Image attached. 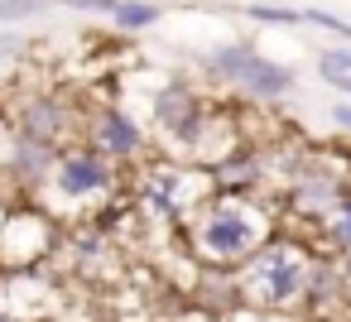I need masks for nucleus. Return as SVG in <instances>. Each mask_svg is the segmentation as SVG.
<instances>
[{
    "mask_svg": "<svg viewBox=\"0 0 351 322\" xmlns=\"http://www.w3.org/2000/svg\"><path fill=\"white\" fill-rule=\"evenodd\" d=\"M188 236H193V250L202 264L212 269H241L255 245L265 236H274V216L260 212V202H245V197H207L193 216H188Z\"/></svg>",
    "mask_w": 351,
    "mask_h": 322,
    "instance_id": "nucleus-1",
    "label": "nucleus"
},
{
    "mask_svg": "<svg viewBox=\"0 0 351 322\" xmlns=\"http://www.w3.org/2000/svg\"><path fill=\"white\" fill-rule=\"evenodd\" d=\"M303 269H308V255H298V245L274 231L255 245V255L236 274H241L245 303H255L265 312H289L303 303Z\"/></svg>",
    "mask_w": 351,
    "mask_h": 322,
    "instance_id": "nucleus-2",
    "label": "nucleus"
},
{
    "mask_svg": "<svg viewBox=\"0 0 351 322\" xmlns=\"http://www.w3.org/2000/svg\"><path fill=\"white\" fill-rule=\"evenodd\" d=\"M207 116H212L207 92L193 87V82H183V77H169V82H159V87L149 92V130L159 135L164 149L193 154V145H197Z\"/></svg>",
    "mask_w": 351,
    "mask_h": 322,
    "instance_id": "nucleus-3",
    "label": "nucleus"
},
{
    "mask_svg": "<svg viewBox=\"0 0 351 322\" xmlns=\"http://www.w3.org/2000/svg\"><path fill=\"white\" fill-rule=\"evenodd\" d=\"M82 145H92L101 159H111L116 169L125 164H145L154 154V140L145 135V125L121 106V101H97V106H82V130H77Z\"/></svg>",
    "mask_w": 351,
    "mask_h": 322,
    "instance_id": "nucleus-4",
    "label": "nucleus"
},
{
    "mask_svg": "<svg viewBox=\"0 0 351 322\" xmlns=\"http://www.w3.org/2000/svg\"><path fill=\"white\" fill-rule=\"evenodd\" d=\"M116 188H121V169H116L111 159H101L92 145L73 140V145L58 149V164H53L44 193H53V197L68 202V207H82V202H101V197H111Z\"/></svg>",
    "mask_w": 351,
    "mask_h": 322,
    "instance_id": "nucleus-5",
    "label": "nucleus"
},
{
    "mask_svg": "<svg viewBox=\"0 0 351 322\" xmlns=\"http://www.w3.org/2000/svg\"><path fill=\"white\" fill-rule=\"evenodd\" d=\"M140 197L149 202V212H154L159 221L183 226V221L212 197V183H207L202 169H188V164H178V159H159V164H149L145 178H140Z\"/></svg>",
    "mask_w": 351,
    "mask_h": 322,
    "instance_id": "nucleus-6",
    "label": "nucleus"
},
{
    "mask_svg": "<svg viewBox=\"0 0 351 322\" xmlns=\"http://www.w3.org/2000/svg\"><path fill=\"white\" fill-rule=\"evenodd\" d=\"M10 130L63 149V145H73V140H77V130H82V106H77L68 92H58V87L25 92V97H20V106L10 111Z\"/></svg>",
    "mask_w": 351,
    "mask_h": 322,
    "instance_id": "nucleus-7",
    "label": "nucleus"
},
{
    "mask_svg": "<svg viewBox=\"0 0 351 322\" xmlns=\"http://www.w3.org/2000/svg\"><path fill=\"white\" fill-rule=\"evenodd\" d=\"M58 250V226L44 207H10L0 216V269H39Z\"/></svg>",
    "mask_w": 351,
    "mask_h": 322,
    "instance_id": "nucleus-8",
    "label": "nucleus"
},
{
    "mask_svg": "<svg viewBox=\"0 0 351 322\" xmlns=\"http://www.w3.org/2000/svg\"><path fill=\"white\" fill-rule=\"evenodd\" d=\"M346 193H351V178H346V173H337V169H327V164L308 159V164H303V173H298L293 183H284L279 207H284L293 221H308V226L317 231V226L327 221V212H332Z\"/></svg>",
    "mask_w": 351,
    "mask_h": 322,
    "instance_id": "nucleus-9",
    "label": "nucleus"
},
{
    "mask_svg": "<svg viewBox=\"0 0 351 322\" xmlns=\"http://www.w3.org/2000/svg\"><path fill=\"white\" fill-rule=\"evenodd\" d=\"M207 183H212L217 197H245V202H255L260 188H269L265 149H255V145H236L231 154H221L217 164H207Z\"/></svg>",
    "mask_w": 351,
    "mask_h": 322,
    "instance_id": "nucleus-10",
    "label": "nucleus"
},
{
    "mask_svg": "<svg viewBox=\"0 0 351 322\" xmlns=\"http://www.w3.org/2000/svg\"><path fill=\"white\" fill-rule=\"evenodd\" d=\"M53 164H58V145H44V140H29V135L10 130V145L0 154V173H5V183L15 193H44Z\"/></svg>",
    "mask_w": 351,
    "mask_h": 322,
    "instance_id": "nucleus-11",
    "label": "nucleus"
},
{
    "mask_svg": "<svg viewBox=\"0 0 351 322\" xmlns=\"http://www.w3.org/2000/svg\"><path fill=\"white\" fill-rule=\"evenodd\" d=\"M341 293H346V260H337L327 250H313L308 269H303V308L327 312Z\"/></svg>",
    "mask_w": 351,
    "mask_h": 322,
    "instance_id": "nucleus-12",
    "label": "nucleus"
},
{
    "mask_svg": "<svg viewBox=\"0 0 351 322\" xmlns=\"http://www.w3.org/2000/svg\"><path fill=\"white\" fill-rule=\"evenodd\" d=\"M231 92H241L245 101H284V92H293V68H284V63H274V58L255 53V58H250V68L236 77V87H231Z\"/></svg>",
    "mask_w": 351,
    "mask_h": 322,
    "instance_id": "nucleus-13",
    "label": "nucleus"
},
{
    "mask_svg": "<svg viewBox=\"0 0 351 322\" xmlns=\"http://www.w3.org/2000/svg\"><path fill=\"white\" fill-rule=\"evenodd\" d=\"M255 53H260V49H255L250 39H226V44L197 53V73H202L207 82H217V87H236V77L250 68Z\"/></svg>",
    "mask_w": 351,
    "mask_h": 322,
    "instance_id": "nucleus-14",
    "label": "nucleus"
},
{
    "mask_svg": "<svg viewBox=\"0 0 351 322\" xmlns=\"http://www.w3.org/2000/svg\"><path fill=\"white\" fill-rule=\"evenodd\" d=\"M317 240L327 245V255H337V260H351V193L327 212V221L317 226Z\"/></svg>",
    "mask_w": 351,
    "mask_h": 322,
    "instance_id": "nucleus-15",
    "label": "nucleus"
},
{
    "mask_svg": "<svg viewBox=\"0 0 351 322\" xmlns=\"http://www.w3.org/2000/svg\"><path fill=\"white\" fill-rule=\"evenodd\" d=\"M164 10H159V0H116V10L106 15L121 34H145V29H154V20H159Z\"/></svg>",
    "mask_w": 351,
    "mask_h": 322,
    "instance_id": "nucleus-16",
    "label": "nucleus"
},
{
    "mask_svg": "<svg viewBox=\"0 0 351 322\" xmlns=\"http://www.w3.org/2000/svg\"><path fill=\"white\" fill-rule=\"evenodd\" d=\"M241 15L255 20V25H265V29H298L303 25V15L293 5H269V0H245Z\"/></svg>",
    "mask_w": 351,
    "mask_h": 322,
    "instance_id": "nucleus-17",
    "label": "nucleus"
},
{
    "mask_svg": "<svg viewBox=\"0 0 351 322\" xmlns=\"http://www.w3.org/2000/svg\"><path fill=\"white\" fill-rule=\"evenodd\" d=\"M49 0H0V29H20L25 20H39Z\"/></svg>",
    "mask_w": 351,
    "mask_h": 322,
    "instance_id": "nucleus-18",
    "label": "nucleus"
},
{
    "mask_svg": "<svg viewBox=\"0 0 351 322\" xmlns=\"http://www.w3.org/2000/svg\"><path fill=\"white\" fill-rule=\"evenodd\" d=\"M298 15H303V25H313V29L332 34L337 44H351V25H346L341 15H332V10H322V5H308V10H298Z\"/></svg>",
    "mask_w": 351,
    "mask_h": 322,
    "instance_id": "nucleus-19",
    "label": "nucleus"
},
{
    "mask_svg": "<svg viewBox=\"0 0 351 322\" xmlns=\"http://www.w3.org/2000/svg\"><path fill=\"white\" fill-rule=\"evenodd\" d=\"M317 77H351V44H332L317 53Z\"/></svg>",
    "mask_w": 351,
    "mask_h": 322,
    "instance_id": "nucleus-20",
    "label": "nucleus"
},
{
    "mask_svg": "<svg viewBox=\"0 0 351 322\" xmlns=\"http://www.w3.org/2000/svg\"><path fill=\"white\" fill-rule=\"evenodd\" d=\"M29 53V34L25 29H0V63H20Z\"/></svg>",
    "mask_w": 351,
    "mask_h": 322,
    "instance_id": "nucleus-21",
    "label": "nucleus"
},
{
    "mask_svg": "<svg viewBox=\"0 0 351 322\" xmlns=\"http://www.w3.org/2000/svg\"><path fill=\"white\" fill-rule=\"evenodd\" d=\"M49 5H63V10H77V15H111L116 0H49Z\"/></svg>",
    "mask_w": 351,
    "mask_h": 322,
    "instance_id": "nucleus-22",
    "label": "nucleus"
},
{
    "mask_svg": "<svg viewBox=\"0 0 351 322\" xmlns=\"http://www.w3.org/2000/svg\"><path fill=\"white\" fill-rule=\"evenodd\" d=\"M332 125L341 135H351V101H332Z\"/></svg>",
    "mask_w": 351,
    "mask_h": 322,
    "instance_id": "nucleus-23",
    "label": "nucleus"
},
{
    "mask_svg": "<svg viewBox=\"0 0 351 322\" xmlns=\"http://www.w3.org/2000/svg\"><path fill=\"white\" fill-rule=\"evenodd\" d=\"M5 145H10V111L0 106V154H5Z\"/></svg>",
    "mask_w": 351,
    "mask_h": 322,
    "instance_id": "nucleus-24",
    "label": "nucleus"
},
{
    "mask_svg": "<svg viewBox=\"0 0 351 322\" xmlns=\"http://www.w3.org/2000/svg\"><path fill=\"white\" fill-rule=\"evenodd\" d=\"M327 87H337V92L351 101V77H327Z\"/></svg>",
    "mask_w": 351,
    "mask_h": 322,
    "instance_id": "nucleus-25",
    "label": "nucleus"
},
{
    "mask_svg": "<svg viewBox=\"0 0 351 322\" xmlns=\"http://www.w3.org/2000/svg\"><path fill=\"white\" fill-rule=\"evenodd\" d=\"M0 322H20V317H10V312H5V308H0Z\"/></svg>",
    "mask_w": 351,
    "mask_h": 322,
    "instance_id": "nucleus-26",
    "label": "nucleus"
}]
</instances>
